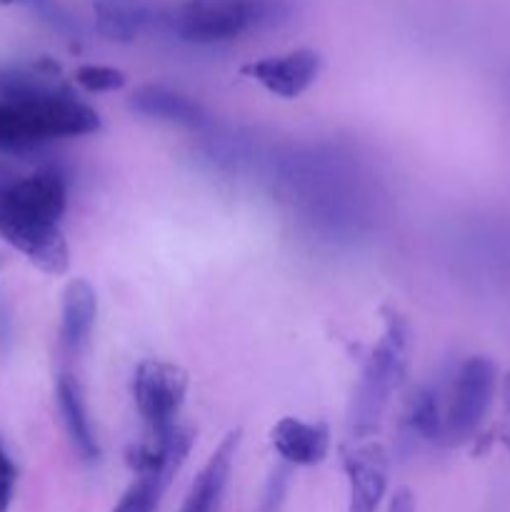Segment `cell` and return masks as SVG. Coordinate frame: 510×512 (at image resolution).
<instances>
[{
	"mask_svg": "<svg viewBox=\"0 0 510 512\" xmlns=\"http://www.w3.org/2000/svg\"><path fill=\"white\" fill-rule=\"evenodd\" d=\"M68 208V183L58 168L30 173L0 165V238L48 275H63L70 265L60 223Z\"/></svg>",
	"mask_w": 510,
	"mask_h": 512,
	"instance_id": "obj_1",
	"label": "cell"
},
{
	"mask_svg": "<svg viewBox=\"0 0 510 512\" xmlns=\"http://www.w3.org/2000/svg\"><path fill=\"white\" fill-rule=\"evenodd\" d=\"M410 325L395 310L383 313V333L370 350L368 360L360 373L355 388L353 405H350V433L355 440L373 438L375 430L383 423L390 400L403 385L410 363Z\"/></svg>",
	"mask_w": 510,
	"mask_h": 512,
	"instance_id": "obj_2",
	"label": "cell"
},
{
	"mask_svg": "<svg viewBox=\"0 0 510 512\" xmlns=\"http://www.w3.org/2000/svg\"><path fill=\"white\" fill-rule=\"evenodd\" d=\"M293 15V0H183L168 30L190 45H220L275 28Z\"/></svg>",
	"mask_w": 510,
	"mask_h": 512,
	"instance_id": "obj_3",
	"label": "cell"
},
{
	"mask_svg": "<svg viewBox=\"0 0 510 512\" xmlns=\"http://www.w3.org/2000/svg\"><path fill=\"white\" fill-rule=\"evenodd\" d=\"M100 130V115L75 93L40 100H0V150L23 153L48 140L78 138Z\"/></svg>",
	"mask_w": 510,
	"mask_h": 512,
	"instance_id": "obj_4",
	"label": "cell"
},
{
	"mask_svg": "<svg viewBox=\"0 0 510 512\" xmlns=\"http://www.w3.org/2000/svg\"><path fill=\"white\" fill-rule=\"evenodd\" d=\"M498 388V368L485 355L463 360L450 380L448 395L443 398V443L460 445L473 438L483 425Z\"/></svg>",
	"mask_w": 510,
	"mask_h": 512,
	"instance_id": "obj_5",
	"label": "cell"
},
{
	"mask_svg": "<svg viewBox=\"0 0 510 512\" xmlns=\"http://www.w3.org/2000/svg\"><path fill=\"white\" fill-rule=\"evenodd\" d=\"M188 395V373L165 360H143L133 375V398L143 418L145 438H160L178 428Z\"/></svg>",
	"mask_w": 510,
	"mask_h": 512,
	"instance_id": "obj_6",
	"label": "cell"
},
{
	"mask_svg": "<svg viewBox=\"0 0 510 512\" xmlns=\"http://www.w3.org/2000/svg\"><path fill=\"white\" fill-rule=\"evenodd\" d=\"M320 70H323L320 53L310 48H298L283 55H268V58L253 60V63L243 65L240 73L263 85L270 95L295 100L318 80Z\"/></svg>",
	"mask_w": 510,
	"mask_h": 512,
	"instance_id": "obj_7",
	"label": "cell"
},
{
	"mask_svg": "<svg viewBox=\"0 0 510 512\" xmlns=\"http://www.w3.org/2000/svg\"><path fill=\"white\" fill-rule=\"evenodd\" d=\"M348 478V512H378L388 490V450L375 440H360L343 455Z\"/></svg>",
	"mask_w": 510,
	"mask_h": 512,
	"instance_id": "obj_8",
	"label": "cell"
},
{
	"mask_svg": "<svg viewBox=\"0 0 510 512\" xmlns=\"http://www.w3.org/2000/svg\"><path fill=\"white\" fill-rule=\"evenodd\" d=\"M95 30L110 43H133L143 33L168 28V13L148 0H95Z\"/></svg>",
	"mask_w": 510,
	"mask_h": 512,
	"instance_id": "obj_9",
	"label": "cell"
},
{
	"mask_svg": "<svg viewBox=\"0 0 510 512\" xmlns=\"http://www.w3.org/2000/svg\"><path fill=\"white\" fill-rule=\"evenodd\" d=\"M270 445L288 468H313L330 453V430L325 423L280 418L270 430Z\"/></svg>",
	"mask_w": 510,
	"mask_h": 512,
	"instance_id": "obj_10",
	"label": "cell"
},
{
	"mask_svg": "<svg viewBox=\"0 0 510 512\" xmlns=\"http://www.w3.org/2000/svg\"><path fill=\"white\" fill-rule=\"evenodd\" d=\"M98 318V295L93 285L83 278L70 280L63 290V308H60V353L65 360H73L83 353L93 335Z\"/></svg>",
	"mask_w": 510,
	"mask_h": 512,
	"instance_id": "obj_11",
	"label": "cell"
},
{
	"mask_svg": "<svg viewBox=\"0 0 510 512\" xmlns=\"http://www.w3.org/2000/svg\"><path fill=\"white\" fill-rule=\"evenodd\" d=\"M70 93V85L60 75V65L50 58L0 68V100H40Z\"/></svg>",
	"mask_w": 510,
	"mask_h": 512,
	"instance_id": "obj_12",
	"label": "cell"
},
{
	"mask_svg": "<svg viewBox=\"0 0 510 512\" xmlns=\"http://www.w3.org/2000/svg\"><path fill=\"white\" fill-rule=\"evenodd\" d=\"M238 445H240V430H233V433H228L223 440H220V445L213 450L208 463L203 465L198 478H195L193 485H190L180 512L218 510L220 498H223L225 493V485H228L230 473H233V460H235V453H238Z\"/></svg>",
	"mask_w": 510,
	"mask_h": 512,
	"instance_id": "obj_13",
	"label": "cell"
},
{
	"mask_svg": "<svg viewBox=\"0 0 510 512\" xmlns=\"http://www.w3.org/2000/svg\"><path fill=\"white\" fill-rule=\"evenodd\" d=\"M130 108L145 118L163 120V123L183 125V128L200 130L210 123L208 113L198 100L170 90L165 85H143L130 95Z\"/></svg>",
	"mask_w": 510,
	"mask_h": 512,
	"instance_id": "obj_14",
	"label": "cell"
},
{
	"mask_svg": "<svg viewBox=\"0 0 510 512\" xmlns=\"http://www.w3.org/2000/svg\"><path fill=\"white\" fill-rule=\"evenodd\" d=\"M55 395H58V410L63 418L68 438L73 448L78 450L83 460H98L100 458V445L95 438L93 420H90L88 405H85L83 385L75 378L70 370H63L55 383Z\"/></svg>",
	"mask_w": 510,
	"mask_h": 512,
	"instance_id": "obj_15",
	"label": "cell"
},
{
	"mask_svg": "<svg viewBox=\"0 0 510 512\" xmlns=\"http://www.w3.org/2000/svg\"><path fill=\"white\" fill-rule=\"evenodd\" d=\"M443 413L445 403L438 388H420L410 398L405 410V428L410 438L428 440V443H443Z\"/></svg>",
	"mask_w": 510,
	"mask_h": 512,
	"instance_id": "obj_16",
	"label": "cell"
},
{
	"mask_svg": "<svg viewBox=\"0 0 510 512\" xmlns=\"http://www.w3.org/2000/svg\"><path fill=\"white\" fill-rule=\"evenodd\" d=\"M173 473L163 470H148V473H135V480L118 500L113 512H158L168 485L173 483Z\"/></svg>",
	"mask_w": 510,
	"mask_h": 512,
	"instance_id": "obj_17",
	"label": "cell"
},
{
	"mask_svg": "<svg viewBox=\"0 0 510 512\" xmlns=\"http://www.w3.org/2000/svg\"><path fill=\"white\" fill-rule=\"evenodd\" d=\"M73 80L85 93H115V90L125 88L128 75L110 65H80Z\"/></svg>",
	"mask_w": 510,
	"mask_h": 512,
	"instance_id": "obj_18",
	"label": "cell"
},
{
	"mask_svg": "<svg viewBox=\"0 0 510 512\" xmlns=\"http://www.w3.org/2000/svg\"><path fill=\"white\" fill-rule=\"evenodd\" d=\"M15 485H18V465L10 458L3 438H0V512H8L15 498Z\"/></svg>",
	"mask_w": 510,
	"mask_h": 512,
	"instance_id": "obj_19",
	"label": "cell"
},
{
	"mask_svg": "<svg viewBox=\"0 0 510 512\" xmlns=\"http://www.w3.org/2000/svg\"><path fill=\"white\" fill-rule=\"evenodd\" d=\"M288 465L280 463V468L270 475L268 488H265V498H263V512H278V505L283 503L285 488H288Z\"/></svg>",
	"mask_w": 510,
	"mask_h": 512,
	"instance_id": "obj_20",
	"label": "cell"
},
{
	"mask_svg": "<svg viewBox=\"0 0 510 512\" xmlns=\"http://www.w3.org/2000/svg\"><path fill=\"white\" fill-rule=\"evenodd\" d=\"M45 18H48V23L53 25V28H58L60 33L78 35V23H75V18L70 13H65L63 8H58V5H50V8L45 10Z\"/></svg>",
	"mask_w": 510,
	"mask_h": 512,
	"instance_id": "obj_21",
	"label": "cell"
},
{
	"mask_svg": "<svg viewBox=\"0 0 510 512\" xmlns=\"http://www.w3.org/2000/svg\"><path fill=\"white\" fill-rule=\"evenodd\" d=\"M388 512H415V498L408 488H398L388 503Z\"/></svg>",
	"mask_w": 510,
	"mask_h": 512,
	"instance_id": "obj_22",
	"label": "cell"
},
{
	"mask_svg": "<svg viewBox=\"0 0 510 512\" xmlns=\"http://www.w3.org/2000/svg\"><path fill=\"white\" fill-rule=\"evenodd\" d=\"M23 3H43V0H0V8H8V5H23Z\"/></svg>",
	"mask_w": 510,
	"mask_h": 512,
	"instance_id": "obj_23",
	"label": "cell"
}]
</instances>
